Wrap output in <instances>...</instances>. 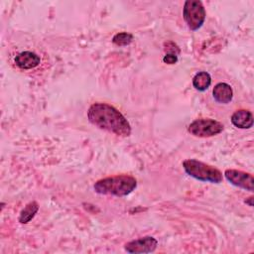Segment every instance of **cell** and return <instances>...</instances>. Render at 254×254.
Returning a JSON list of instances; mask_svg holds the SVG:
<instances>
[{
	"label": "cell",
	"mask_w": 254,
	"mask_h": 254,
	"mask_svg": "<svg viewBox=\"0 0 254 254\" xmlns=\"http://www.w3.org/2000/svg\"><path fill=\"white\" fill-rule=\"evenodd\" d=\"M87 118L92 125L117 136L128 137L131 134V125L126 117L108 103L91 104L87 110Z\"/></svg>",
	"instance_id": "1"
},
{
	"label": "cell",
	"mask_w": 254,
	"mask_h": 254,
	"mask_svg": "<svg viewBox=\"0 0 254 254\" xmlns=\"http://www.w3.org/2000/svg\"><path fill=\"white\" fill-rule=\"evenodd\" d=\"M137 188V180L129 175H117L100 179L95 182V192L105 195L125 196Z\"/></svg>",
	"instance_id": "2"
},
{
	"label": "cell",
	"mask_w": 254,
	"mask_h": 254,
	"mask_svg": "<svg viewBox=\"0 0 254 254\" xmlns=\"http://www.w3.org/2000/svg\"><path fill=\"white\" fill-rule=\"evenodd\" d=\"M183 167L186 173L195 180L212 184H220L222 182V173L203 162L195 159H187L183 162Z\"/></svg>",
	"instance_id": "3"
},
{
	"label": "cell",
	"mask_w": 254,
	"mask_h": 254,
	"mask_svg": "<svg viewBox=\"0 0 254 254\" xmlns=\"http://www.w3.org/2000/svg\"><path fill=\"white\" fill-rule=\"evenodd\" d=\"M205 9L199 0H187L183 8V17L191 31L198 30L205 21Z\"/></svg>",
	"instance_id": "4"
},
{
	"label": "cell",
	"mask_w": 254,
	"mask_h": 254,
	"mask_svg": "<svg viewBox=\"0 0 254 254\" xmlns=\"http://www.w3.org/2000/svg\"><path fill=\"white\" fill-rule=\"evenodd\" d=\"M223 125L217 120L211 118H199L193 120L189 125V132L194 137L207 138L215 136L223 131Z\"/></svg>",
	"instance_id": "5"
},
{
	"label": "cell",
	"mask_w": 254,
	"mask_h": 254,
	"mask_svg": "<svg viewBox=\"0 0 254 254\" xmlns=\"http://www.w3.org/2000/svg\"><path fill=\"white\" fill-rule=\"evenodd\" d=\"M224 177L231 185L235 187L249 191H253L254 190L253 176L249 173L236 169H227L224 172Z\"/></svg>",
	"instance_id": "6"
},
{
	"label": "cell",
	"mask_w": 254,
	"mask_h": 254,
	"mask_svg": "<svg viewBox=\"0 0 254 254\" xmlns=\"http://www.w3.org/2000/svg\"><path fill=\"white\" fill-rule=\"evenodd\" d=\"M158 246V241L153 236H144L132 241L125 243L124 249L128 253L142 254L151 253L156 250Z\"/></svg>",
	"instance_id": "7"
},
{
	"label": "cell",
	"mask_w": 254,
	"mask_h": 254,
	"mask_svg": "<svg viewBox=\"0 0 254 254\" xmlns=\"http://www.w3.org/2000/svg\"><path fill=\"white\" fill-rule=\"evenodd\" d=\"M14 62L21 69H32L40 64L41 58L34 52L25 51L19 53L15 57Z\"/></svg>",
	"instance_id": "8"
},
{
	"label": "cell",
	"mask_w": 254,
	"mask_h": 254,
	"mask_svg": "<svg viewBox=\"0 0 254 254\" xmlns=\"http://www.w3.org/2000/svg\"><path fill=\"white\" fill-rule=\"evenodd\" d=\"M231 123L239 129H250L253 126V115L249 110L239 109L231 115Z\"/></svg>",
	"instance_id": "9"
},
{
	"label": "cell",
	"mask_w": 254,
	"mask_h": 254,
	"mask_svg": "<svg viewBox=\"0 0 254 254\" xmlns=\"http://www.w3.org/2000/svg\"><path fill=\"white\" fill-rule=\"evenodd\" d=\"M212 95L216 102L227 104L232 100L233 90L229 84L225 82H219L213 87Z\"/></svg>",
	"instance_id": "10"
},
{
	"label": "cell",
	"mask_w": 254,
	"mask_h": 254,
	"mask_svg": "<svg viewBox=\"0 0 254 254\" xmlns=\"http://www.w3.org/2000/svg\"><path fill=\"white\" fill-rule=\"evenodd\" d=\"M39 210V204L37 201L33 200L27 203L24 208L21 210L19 215V222L22 224H27L30 222L36 215Z\"/></svg>",
	"instance_id": "11"
},
{
	"label": "cell",
	"mask_w": 254,
	"mask_h": 254,
	"mask_svg": "<svg viewBox=\"0 0 254 254\" xmlns=\"http://www.w3.org/2000/svg\"><path fill=\"white\" fill-rule=\"evenodd\" d=\"M211 84V76L206 71L197 72L192 78V86L198 91L206 90Z\"/></svg>",
	"instance_id": "12"
},
{
	"label": "cell",
	"mask_w": 254,
	"mask_h": 254,
	"mask_svg": "<svg viewBox=\"0 0 254 254\" xmlns=\"http://www.w3.org/2000/svg\"><path fill=\"white\" fill-rule=\"evenodd\" d=\"M133 41V35L127 32H120L113 36L112 43L116 46H127Z\"/></svg>",
	"instance_id": "13"
},
{
	"label": "cell",
	"mask_w": 254,
	"mask_h": 254,
	"mask_svg": "<svg viewBox=\"0 0 254 254\" xmlns=\"http://www.w3.org/2000/svg\"><path fill=\"white\" fill-rule=\"evenodd\" d=\"M163 62L168 64H175L178 62V56L175 53L166 54L163 58Z\"/></svg>",
	"instance_id": "14"
},
{
	"label": "cell",
	"mask_w": 254,
	"mask_h": 254,
	"mask_svg": "<svg viewBox=\"0 0 254 254\" xmlns=\"http://www.w3.org/2000/svg\"><path fill=\"white\" fill-rule=\"evenodd\" d=\"M252 200H253V197H252V196H250V197H248V200H247V199L245 200V202H246V203H248L250 206H252V205H253Z\"/></svg>",
	"instance_id": "15"
}]
</instances>
